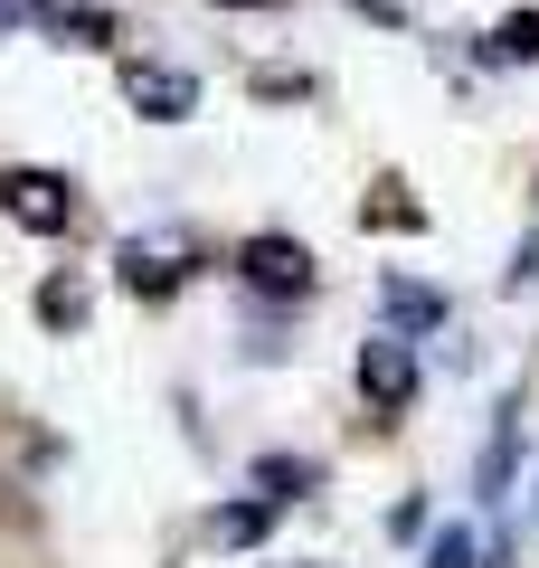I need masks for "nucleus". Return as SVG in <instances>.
Here are the masks:
<instances>
[{
    "mask_svg": "<svg viewBox=\"0 0 539 568\" xmlns=\"http://www.w3.org/2000/svg\"><path fill=\"white\" fill-rule=\"evenodd\" d=\"M0 209L29 237H58V227H77V181H58V171H0Z\"/></svg>",
    "mask_w": 539,
    "mask_h": 568,
    "instance_id": "nucleus-1",
    "label": "nucleus"
},
{
    "mask_svg": "<svg viewBox=\"0 0 539 568\" xmlns=\"http://www.w3.org/2000/svg\"><path fill=\"white\" fill-rule=\"evenodd\" d=\"M359 398L379 407V417H407V398H417V361H407L398 332H369V342H359Z\"/></svg>",
    "mask_w": 539,
    "mask_h": 568,
    "instance_id": "nucleus-2",
    "label": "nucleus"
},
{
    "mask_svg": "<svg viewBox=\"0 0 539 568\" xmlns=\"http://www.w3.org/2000/svg\"><path fill=\"white\" fill-rule=\"evenodd\" d=\"M237 275L256 284V294H294V304H303V294H313V246H303V237H246L237 246Z\"/></svg>",
    "mask_w": 539,
    "mask_h": 568,
    "instance_id": "nucleus-3",
    "label": "nucleus"
},
{
    "mask_svg": "<svg viewBox=\"0 0 539 568\" xmlns=\"http://www.w3.org/2000/svg\"><path fill=\"white\" fill-rule=\"evenodd\" d=\"M511 455H520V388L492 407V436H482V465H474V493H482V503H511Z\"/></svg>",
    "mask_w": 539,
    "mask_h": 568,
    "instance_id": "nucleus-4",
    "label": "nucleus"
},
{
    "mask_svg": "<svg viewBox=\"0 0 539 568\" xmlns=\"http://www.w3.org/2000/svg\"><path fill=\"white\" fill-rule=\"evenodd\" d=\"M114 275H123V294H171V284H190V256H180V246H123V256H114Z\"/></svg>",
    "mask_w": 539,
    "mask_h": 568,
    "instance_id": "nucleus-5",
    "label": "nucleus"
},
{
    "mask_svg": "<svg viewBox=\"0 0 539 568\" xmlns=\"http://www.w3.org/2000/svg\"><path fill=\"white\" fill-rule=\"evenodd\" d=\"M123 95H133L152 123H180L190 104H200V85L180 77V67H133V77H123Z\"/></svg>",
    "mask_w": 539,
    "mask_h": 568,
    "instance_id": "nucleus-6",
    "label": "nucleus"
},
{
    "mask_svg": "<svg viewBox=\"0 0 539 568\" xmlns=\"http://www.w3.org/2000/svg\"><path fill=\"white\" fill-rule=\"evenodd\" d=\"M482 58L492 67H539V10H511V20L482 39Z\"/></svg>",
    "mask_w": 539,
    "mask_h": 568,
    "instance_id": "nucleus-7",
    "label": "nucleus"
},
{
    "mask_svg": "<svg viewBox=\"0 0 539 568\" xmlns=\"http://www.w3.org/2000/svg\"><path fill=\"white\" fill-rule=\"evenodd\" d=\"M29 10H39L48 29H77V48H104V39H114V20H104L95 0H29Z\"/></svg>",
    "mask_w": 539,
    "mask_h": 568,
    "instance_id": "nucleus-8",
    "label": "nucleus"
},
{
    "mask_svg": "<svg viewBox=\"0 0 539 568\" xmlns=\"http://www.w3.org/2000/svg\"><path fill=\"white\" fill-rule=\"evenodd\" d=\"M313 484H322V465H303V455H294V465H284V455L256 465V503H294V493H313Z\"/></svg>",
    "mask_w": 539,
    "mask_h": 568,
    "instance_id": "nucleus-9",
    "label": "nucleus"
},
{
    "mask_svg": "<svg viewBox=\"0 0 539 568\" xmlns=\"http://www.w3.org/2000/svg\"><path fill=\"white\" fill-rule=\"evenodd\" d=\"M426 568H482V549H474V530H464V521H445L436 540H426Z\"/></svg>",
    "mask_w": 539,
    "mask_h": 568,
    "instance_id": "nucleus-10",
    "label": "nucleus"
},
{
    "mask_svg": "<svg viewBox=\"0 0 539 568\" xmlns=\"http://www.w3.org/2000/svg\"><path fill=\"white\" fill-rule=\"evenodd\" d=\"M265 511H275V503H227V511H218L209 530H218L227 549H246V540H265Z\"/></svg>",
    "mask_w": 539,
    "mask_h": 568,
    "instance_id": "nucleus-11",
    "label": "nucleus"
},
{
    "mask_svg": "<svg viewBox=\"0 0 539 568\" xmlns=\"http://www.w3.org/2000/svg\"><path fill=\"white\" fill-rule=\"evenodd\" d=\"M388 313H398V323H445V304L426 284H388Z\"/></svg>",
    "mask_w": 539,
    "mask_h": 568,
    "instance_id": "nucleus-12",
    "label": "nucleus"
},
{
    "mask_svg": "<svg viewBox=\"0 0 539 568\" xmlns=\"http://www.w3.org/2000/svg\"><path fill=\"white\" fill-rule=\"evenodd\" d=\"M39 313H48V323H77V313H85V294H77V284H48V294H39Z\"/></svg>",
    "mask_w": 539,
    "mask_h": 568,
    "instance_id": "nucleus-13",
    "label": "nucleus"
},
{
    "mask_svg": "<svg viewBox=\"0 0 539 568\" xmlns=\"http://www.w3.org/2000/svg\"><path fill=\"white\" fill-rule=\"evenodd\" d=\"M530 275H539V246L520 237V246H511V265H501V284H511V294H520V284H530Z\"/></svg>",
    "mask_w": 539,
    "mask_h": 568,
    "instance_id": "nucleus-14",
    "label": "nucleus"
},
{
    "mask_svg": "<svg viewBox=\"0 0 539 568\" xmlns=\"http://www.w3.org/2000/svg\"><path fill=\"white\" fill-rule=\"evenodd\" d=\"M10 29H20V0H0V39H10Z\"/></svg>",
    "mask_w": 539,
    "mask_h": 568,
    "instance_id": "nucleus-15",
    "label": "nucleus"
},
{
    "mask_svg": "<svg viewBox=\"0 0 539 568\" xmlns=\"http://www.w3.org/2000/svg\"><path fill=\"white\" fill-rule=\"evenodd\" d=\"M530 511H539V493H530Z\"/></svg>",
    "mask_w": 539,
    "mask_h": 568,
    "instance_id": "nucleus-16",
    "label": "nucleus"
}]
</instances>
